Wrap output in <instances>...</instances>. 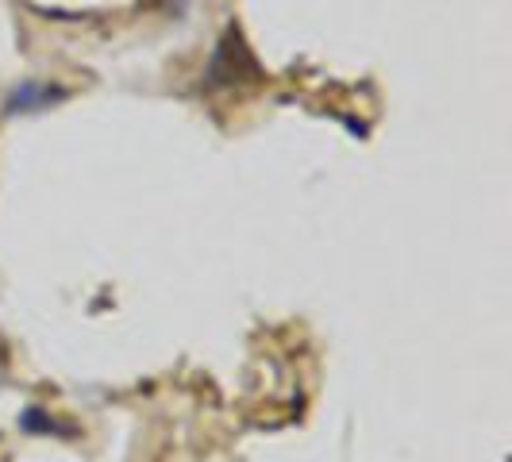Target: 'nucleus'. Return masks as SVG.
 Masks as SVG:
<instances>
[{"label": "nucleus", "mask_w": 512, "mask_h": 462, "mask_svg": "<svg viewBox=\"0 0 512 462\" xmlns=\"http://www.w3.org/2000/svg\"><path fill=\"white\" fill-rule=\"evenodd\" d=\"M258 81H262V66H258L255 51L247 47L243 27L228 24L205 66V89L220 93V89H243V85H258Z\"/></svg>", "instance_id": "1"}, {"label": "nucleus", "mask_w": 512, "mask_h": 462, "mask_svg": "<svg viewBox=\"0 0 512 462\" xmlns=\"http://www.w3.org/2000/svg\"><path fill=\"white\" fill-rule=\"evenodd\" d=\"M16 428L24 436H54V439H74L77 428L74 424H62L54 412H47L43 405H27L20 416H16Z\"/></svg>", "instance_id": "3"}, {"label": "nucleus", "mask_w": 512, "mask_h": 462, "mask_svg": "<svg viewBox=\"0 0 512 462\" xmlns=\"http://www.w3.org/2000/svg\"><path fill=\"white\" fill-rule=\"evenodd\" d=\"M0 362H4V359H0Z\"/></svg>", "instance_id": "4"}, {"label": "nucleus", "mask_w": 512, "mask_h": 462, "mask_svg": "<svg viewBox=\"0 0 512 462\" xmlns=\"http://www.w3.org/2000/svg\"><path fill=\"white\" fill-rule=\"evenodd\" d=\"M62 101H70V89L58 85V81H43V77H27L20 85L8 89V97L0 104V116L4 120H16V116H39V112H51Z\"/></svg>", "instance_id": "2"}]
</instances>
